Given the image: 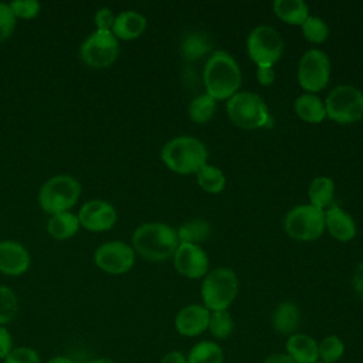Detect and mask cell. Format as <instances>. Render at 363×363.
<instances>
[{"instance_id":"836d02e7","label":"cell","mask_w":363,"mask_h":363,"mask_svg":"<svg viewBox=\"0 0 363 363\" xmlns=\"http://www.w3.org/2000/svg\"><path fill=\"white\" fill-rule=\"evenodd\" d=\"M16 18L30 20L34 18L40 13V3L37 0H13L9 3Z\"/></svg>"},{"instance_id":"ffe728a7","label":"cell","mask_w":363,"mask_h":363,"mask_svg":"<svg viewBox=\"0 0 363 363\" xmlns=\"http://www.w3.org/2000/svg\"><path fill=\"white\" fill-rule=\"evenodd\" d=\"M295 113L305 122L319 123L326 118L325 102L315 94H301L294 104Z\"/></svg>"},{"instance_id":"7402d4cb","label":"cell","mask_w":363,"mask_h":363,"mask_svg":"<svg viewBox=\"0 0 363 363\" xmlns=\"http://www.w3.org/2000/svg\"><path fill=\"white\" fill-rule=\"evenodd\" d=\"M79 225L81 224L77 214L71 211H62V213L52 214L50 217L47 224V231L52 238L58 241H64L75 235L77 231L79 230Z\"/></svg>"},{"instance_id":"f6af8a7d","label":"cell","mask_w":363,"mask_h":363,"mask_svg":"<svg viewBox=\"0 0 363 363\" xmlns=\"http://www.w3.org/2000/svg\"><path fill=\"white\" fill-rule=\"evenodd\" d=\"M320 363H323V362H320Z\"/></svg>"},{"instance_id":"d4e9b609","label":"cell","mask_w":363,"mask_h":363,"mask_svg":"<svg viewBox=\"0 0 363 363\" xmlns=\"http://www.w3.org/2000/svg\"><path fill=\"white\" fill-rule=\"evenodd\" d=\"M211 40L210 37L199 30L189 31L183 35L182 40V52L187 61H196L211 51Z\"/></svg>"},{"instance_id":"ba28073f","label":"cell","mask_w":363,"mask_h":363,"mask_svg":"<svg viewBox=\"0 0 363 363\" xmlns=\"http://www.w3.org/2000/svg\"><path fill=\"white\" fill-rule=\"evenodd\" d=\"M326 116L339 123H352L363 118V92L353 85H337L325 99Z\"/></svg>"},{"instance_id":"484cf974","label":"cell","mask_w":363,"mask_h":363,"mask_svg":"<svg viewBox=\"0 0 363 363\" xmlns=\"http://www.w3.org/2000/svg\"><path fill=\"white\" fill-rule=\"evenodd\" d=\"M210 234H211V225L203 218L190 220L177 228L179 241L187 242V244L199 245L200 242L206 241Z\"/></svg>"},{"instance_id":"3957f363","label":"cell","mask_w":363,"mask_h":363,"mask_svg":"<svg viewBox=\"0 0 363 363\" xmlns=\"http://www.w3.org/2000/svg\"><path fill=\"white\" fill-rule=\"evenodd\" d=\"M160 156L170 170L180 174H191L207 163L208 152L197 138L182 135L164 143Z\"/></svg>"},{"instance_id":"4fadbf2b","label":"cell","mask_w":363,"mask_h":363,"mask_svg":"<svg viewBox=\"0 0 363 363\" xmlns=\"http://www.w3.org/2000/svg\"><path fill=\"white\" fill-rule=\"evenodd\" d=\"M173 264L179 274L190 279L206 277L208 271V257L206 251L196 244L180 242L173 254Z\"/></svg>"},{"instance_id":"4dcf8cb0","label":"cell","mask_w":363,"mask_h":363,"mask_svg":"<svg viewBox=\"0 0 363 363\" xmlns=\"http://www.w3.org/2000/svg\"><path fill=\"white\" fill-rule=\"evenodd\" d=\"M318 352L323 363H335L343 356L345 343L339 336L329 335L323 337L320 343H318Z\"/></svg>"},{"instance_id":"52a82bcc","label":"cell","mask_w":363,"mask_h":363,"mask_svg":"<svg viewBox=\"0 0 363 363\" xmlns=\"http://www.w3.org/2000/svg\"><path fill=\"white\" fill-rule=\"evenodd\" d=\"M284 230L296 241H313L325 231V211L311 204L295 206L284 218Z\"/></svg>"},{"instance_id":"8d00e7d4","label":"cell","mask_w":363,"mask_h":363,"mask_svg":"<svg viewBox=\"0 0 363 363\" xmlns=\"http://www.w3.org/2000/svg\"><path fill=\"white\" fill-rule=\"evenodd\" d=\"M94 21H95L96 30L111 31L113 21H115V16L109 7H101L99 10H96Z\"/></svg>"},{"instance_id":"e575fe53","label":"cell","mask_w":363,"mask_h":363,"mask_svg":"<svg viewBox=\"0 0 363 363\" xmlns=\"http://www.w3.org/2000/svg\"><path fill=\"white\" fill-rule=\"evenodd\" d=\"M4 363H41V359L34 349L28 346H20L11 349V352L4 359Z\"/></svg>"},{"instance_id":"60d3db41","label":"cell","mask_w":363,"mask_h":363,"mask_svg":"<svg viewBox=\"0 0 363 363\" xmlns=\"http://www.w3.org/2000/svg\"><path fill=\"white\" fill-rule=\"evenodd\" d=\"M160 363H187V357H186L183 353L174 350V352L166 353V354L162 357Z\"/></svg>"},{"instance_id":"d6a6232c","label":"cell","mask_w":363,"mask_h":363,"mask_svg":"<svg viewBox=\"0 0 363 363\" xmlns=\"http://www.w3.org/2000/svg\"><path fill=\"white\" fill-rule=\"evenodd\" d=\"M18 311L16 294L4 285H0V326L11 322Z\"/></svg>"},{"instance_id":"4316f807","label":"cell","mask_w":363,"mask_h":363,"mask_svg":"<svg viewBox=\"0 0 363 363\" xmlns=\"http://www.w3.org/2000/svg\"><path fill=\"white\" fill-rule=\"evenodd\" d=\"M223 359L221 346L211 340H201L190 349L187 363H223Z\"/></svg>"},{"instance_id":"f35d334b","label":"cell","mask_w":363,"mask_h":363,"mask_svg":"<svg viewBox=\"0 0 363 363\" xmlns=\"http://www.w3.org/2000/svg\"><path fill=\"white\" fill-rule=\"evenodd\" d=\"M257 79L261 85L267 86L275 81V69L274 67H257Z\"/></svg>"},{"instance_id":"5bb4252c","label":"cell","mask_w":363,"mask_h":363,"mask_svg":"<svg viewBox=\"0 0 363 363\" xmlns=\"http://www.w3.org/2000/svg\"><path fill=\"white\" fill-rule=\"evenodd\" d=\"M77 216L81 227L94 233L111 230L118 218L115 207L105 200H89L84 203Z\"/></svg>"},{"instance_id":"b9f144b4","label":"cell","mask_w":363,"mask_h":363,"mask_svg":"<svg viewBox=\"0 0 363 363\" xmlns=\"http://www.w3.org/2000/svg\"><path fill=\"white\" fill-rule=\"evenodd\" d=\"M264 363H295V360L288 353H274L269 354Z\"/></svg>"},{"instance_id":"8fae6325","label":"cell","mask_w":363,"mask_h":363,"mask_svg":"<svg viewBox=\"0 0 363 363\" xmlns=\"http://www.w3.org/2000/svg\"><path fill=\"white\" fill-rule=\"evenodd\" d=\"M330 77V61L325 51L319 48L308 50L298 64V82L299 85L313 94L323 89Z\"/></svg>"},{"instance_id":"83f0119b","label":"cell","mask_w":363,"mask_h":363,"mask_svg":"<svg viewBox=\"0 0 363 363\" xmlns=\"http://www.w3.org/2000/svg\"><path fill=\"white\" fill-rule=\"evenodd\" d=\"M199 186L207 193H221L225 187V176L223 170L213 164H204L197 173Z\"/></svg>"},{"instance_id":"8992f818","label":"cell","mask_w":363,"mask_h":363,"mask_svg":"<svg viewBox=\"0 0 363 363\" xmlns=\"http://www.w3.org/2000/svg\"><path fill=\"white\" fill-rule=\"evenodd\" d=\"M238 292V279L231 268H216L201 284L203 303L208 311H227Z\"/></svg>"},{"instance_id":"7c38bea8","label":"cell","mask_w":363,"mask_h":363,"mask_svg":"<svg viewBox=\"0 0 363 363\" xmlns=\"http://www.w3.org/2000/svg\"><path fill=\"white\" fill-rule=\"evenodd\" d=\"M94 261L99 269L112 275H121L133 267L135 250L122 241H109L95 250Z\"/></svg>"},{"instance_id":"9c48e42d","label":"cell","mask_w":363,"mask_h":363,"mask_svg":"<svg viewBox=\"0 0 363 363\" xmlns=\"http://www.w3.org/2000/svg\"><path fill=\"white\" fill-rule=\"evenodd\" d=\"M248 57L257 67H274L284 52V41L271 26H258L247 38Z\"/></svg>"},{"instance_id":"277c9868","label":"cell","mask_w":363,"mask_h":363,"mask_svg":"<svg viewBox=\"0 0 363 363\" xmlns=\"http://www.w3.org/2000/svg\"><path fill=\"white\" fill-rule=\"evenodd\" d=\"M227 113L238 128L258 129L272 125V116L265 101L251 91L235 92L227 102Z\"/></svg>"},{"instance_id":"44dd1931","label":"cell","mask_w":363,"mask_h":363,"mask_svg":"<svg viewBox=\"0 0 363 363\" xmlns=\"http://www.w3.org/2000/svg\"><path fill=\"white\" fill-rule=\"evenodd\" d=\"M301 323V311L294 302H281L272 312V326L281 335L294 333Z\"/></svg>"},{"instance_id":"cb8c5ba5","label":"cell","mask_w":363,"mask_h":363,"mask_svg":"<svg viewBox=\"0 0 363 363\" xmlns=\"http://www.w3.org/2000/svg\"><path fill=\"white\" fill-rule=\"evenodd\" d=\"M272 9L277 17L292 26H302L309 17V7L303 0H275Z\"/></svg>"},{"instance_id":"1f68e13d","label":"cell","mask_w":363,"mask_h":363,"mask_svg":"<svg viewBox=\"0 0 363 363\" xmlns=\"http://www.w3.org/2000/svg\"><path fill=\"white\" fill-rule=\"evenodd\" d=\"M303 37L311 43H323L329 35V27L323 18L318 16H309L301 26Z\"/></svg>"},{"instance_id":"ee69618b","label":"cell","mask_w":363,"mask_h":363,"mask_svg":"<svg viewBox=\"0 0 363 363\" xmlns=\"http://www.w3.org/2000/svg\"><path fill=\"white\" fill-rule=\"evenodd\" d=\"M89 363H118V362L113 359H109V357H98V359L91 360Z\"/></svg>"},{"instance_id":"74e56055","label":"cell","mask_w":363,"mask_h":363,"mask_svg":"<svg viewBox=\"0 0 363 363\" xmlns=\"http://www.w3.org/2000/svg\"><path fill=\"white\" fill-rule=\"evenodd\" d=\"M13 349V340L10 332L4 328L0 326V360L6 359V356L11 352Z\"/></svg>"},{"instance_id":"d590c367","label":"cell","mask_w":363,"mask_h":363,"mask_svg":"<svg viewBox=\"0 0 363 363\" xmlns=\"http://www.w3.org/2000/svg\"><path fill=\"white\" fill-rule=\"evenodd\" d=\"M16 27V17L9 3L0 1V43L7 40Z\"/></svg>"},{"instance_id":"603a6c76","label":"cell","mask_w":363,"mask_h":363,"mask_svg":"<svg viewBox=\"0 0 363 363\" xmlns=\"http://www.w3.org/2000/svg\"><path fill=\"white\" fill-rule=\"evenodd\" d=\"M335 196V182L328 176H318L315 177L308 189L309 204L323 210H328L333 203Z\"/></svg>"},{"instance_id":"7bdbcfd3","label":"cell","mask_w":363,"mask_h":363,"mask_svg":"<svg viewBox=\"0 0 363 363\" xmlns=\"http://www.w3.org/2000/svg\"><path fill=\"white\" fill-rule=\"evenodd\" d=\"M48 363H74V362L69 357H65V356H55Z\"/></svg>"},{"instance_id":"7a4b0ae2","label":"cell","mask_w":363,"mask_h":363,"mask_svg":"<svg viewBox=\"0 0 363 363\" xmlns=\"http://www.w3.org/2000/svg\"><path fill=\"white\" fill-rule=\"evenodd\" d=\"M179 244L177 230L166 223L140 224L132 235V248L149 261H164L173 257Z\"/></svg>"},{"instance_id":"5b68a950","label":"cell","mask_w":363,"mask_h":363,"mask_svg":"<svg viewBox=\"0 0 363 363\" xmlns=\"http://www.w3.org/2000/svg\"><path fill=\"white\" fill-rule=\"evenodd\" d=\"M81 194L79 182L69 174H57L50 177L38 191V203L48 214L69 211Z\"/></svg>"},{"instance_id":"9a60e30c","label":"cell","mask_w":363,"mask_h":363,"mask_svg":"<svg viewBox=\"0 0 363 363\" xmlns=\"http://www.w3.org/2000/svg\"><path fill=\"white\" fill-rule=\"evenodd\" d=\"M208 320L210 311L204 305L191 303L177 312L174 326L182 336L193 337L203 333L208 328Z\"/></svg>"},{"instance_id":"ac0fdd59","label":"cell","mask_w":363,"mask_h":363,"mask_svg":"<svg viewBox=\"0 0 363 363\" xmlns=\"http://www.w3.org/2000/svg\"><path fill=\"white\" fill-rule=\"evenodd\" d=\"M146 18L135 10H125L115 16L112 33L118 40H135L140 37L146 28Z\"/></svg>"},{"instance_id":"e0dca14e","label":"cell","mask_w":363,"mask_h":363,"mask_svg":"<svg viewBox=\"0 0 363 363\" xmlns=\"http://www.w3.org/2000/svg\"><path fill=\"white\" fill-rule=\"evenodd\" d=\"M325 228L339 241L347 242L356 235V223L349 213L337 206L325 210Z\"/></svg>"},{"instance_id":"2e32d148","label":"cell","mask_w":363,"mask_h":363,"mask_svg":"<svg viewBox=\"0 0 363 363\" xmlns=\"http://www.w3.org/2000/svg\"><path fill=\"white\" fill-rule=\"evenodd\" d=\"M30 267L28 251L16 241H0V272L11 277L24 274Z\"/></svg>"},{"instance_id":"ab89813d","label":"cell","mask_w":363,"mask_h":363,"mask_svg":"<svg viewBox=\"0 0 363 363\" xmlns=\"http://www.w3.org/2000/svg\"><path fill=\"white\" fill-rule=\"evenodd\" d=\"M352 284L354 291L363 298V262H360L357 265V268L354 269L353 278H352Z\"/></svg>"},{"instance_id":"f1b7e54d","label":"cell","mask_w":363,"mask_h":363,"mask_svg":"<svg viewBox=\"0 0 363 363\" xmlns=\"http://www.w3.org/2000/svg\"><path fill=\"white\" fill-rule=\"evenodd\" d=\"M217 101L210 96L208 94H201L193 98V101L189 105V116L196 123H206L210 121L216 112Z\"/></svg>"},{"instance_id":"d6986e66","label":"cell","mask_w":363,"mask_h":363,"mask_svg":"<svg viewBox=\"0 0 363 363\" xmlns=\"http://www.w3.org/2000/svg\"><path fill=\"white\" fill-rule=\"evenodd\" d=\"M285 347L286 353L295 360V363H316L319 359L318 343L309 335H291L285 343Z\"/></svg>"},{"instance_id":"f546056e","label":"cell","mask_w":363,"mask_h":363,"mask_svg":"<svg viewBox=\"0 0 363 363\" xmlns=\"http://www.w3.org/2000/svg\"><path fill=\"white\" fill-rule=\"evenodd\" d=\"M210 333L217 339H225L234 329V322L228 311H213L210 313L208 328Z\"/></svg>"},{"instance_id":"30bf717a","label":"cell","mask_w":363,"mask_h":363,"mask_svg":"<svg viewBox=\"0 0 363 363\" xmlns=\"http://www.w3.org/2000/svg\"><path fill=\"white\" fill-rule=\"evenodd\" d=\"M119 54V41L112 31L95 30L79 47L81 60L91 68L109 67Z\"/></svg>"},{"instance_id":"6da1fadb","label":"cell","mask_w":363,"mask_h":363,"mask_svg":"<svg viewBox=\"0 0 363 363\" xmlns=\"http://www.w3.org/2000/svg\"><path fill=\"white\" fill-rule=\"evenodd\" d=\"M206 94L217 99H230L241 85V69L227 51H214L206 61L203 71Z\"/></svg>"}]
</instances>
